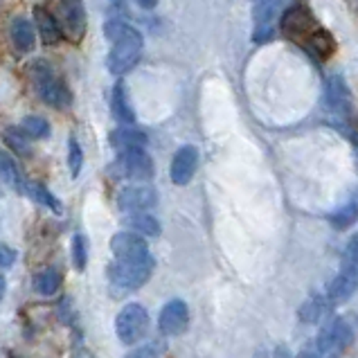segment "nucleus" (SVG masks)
<instances>
[{"label":"nucleus","mask_w":358,"mask_h":358,"mask_svg":"<svg viewBox=\"0 0 358 358\" xmlns=\"http://www.w3.org/2000/svg\"><path fill=\"white\" fill-rule=\"evenodd\" d=\"M324 313V304L318 300V298H311L309 302H306L302 309H300V318L304 322H315L320 318V315Z\"/></svg>","instance_id":"obj_29"},{"label":"nucleus","mask_w":358,"mask_h":358,"mask_svg":"<svg viewBox=\"0 0 358 358\" xmlns=\"http://www.w3.org/2000/svg\"><path fill=\"white\" fill-rule=\"evenodd\" d=\"M5 291H7V282H5L3 275H0V302H3V298H5Z\"/></svg>","instance_id":"obj_35"},{"label":"nucleus","mask_w":358,"mask_h":358,"mask_svg":"<svg viewBox=\"0 0 358 358\" xmlns=\"http://www.w3.org/2000/svg\"><path fill=\"white\" fill-rule=\"evenodd\" d=\"M282 5L284 0H257V7H255L252 18H255V34L252 41L264 43L275 36V20L282 14Z\"/></svg>","instance_id":"obj_11"},{"label":"nucleus","mask_w":358,"mask_h":358,"mask_svg":"<svg viewBox=\"0 0 358 358\" xmlns=\"http://www.w3.org/2000/svg\"><path fill=\"white\" fill-rule=\"evenodd\" d=\"M282 29L284 34L293 38L295 43L309 50L318 59H329L336 50L331 34L320 27L318 20L313 18L311 9L304 5H293L289 12L282 16Z\"/></svg>","instance_id":"obj_1"},{"label":"nucleus","mask_w":358,"mask_h":358,"mask_svg":"<svg viewBox=\"0 0 358 358\" xmlns=\"http://www.w3.org/2000/svg\"><path fill=\"white\" fill-rule=\"evenodd\" d=\"M158 0H138V5L140 7H145V9H151V7H156Z\"/></svg>","instance_id":"obj_34"},{"label":"nucleus","mask_w":358,"mask_h":358,"mask_svg":"<svg viewBox=\"0 0 358 358\" xmlns=\"http://www.w3.org/2000/svg\"><path fill=\"white\" fill-rule=\"evenodd\" d=\"M345 268H358V234H354L345 248Z\"/></svg>","instance_id":"obj_30"},{"label":"nucleus","mask_w":358,"mask_h":358,"mask_svg":"<svg viewBox=\"0 0 358 358\" xmlns=\"http://www.w3.org/2000/svg\"><path fill=\"white\" fill-rule=\"evenodd\" d=\"M199 167V151L196 147L185 145L176 151V156L171 160V180L176 185H187V182L194 178Z\"/></svg>","instance_id":"obj_14"},{"label":"nucleus","mask_w":358,"mask_h":358,"mask_svg":"<svg viewBox=\"0 0 358 358\" xmlns=\"http://www.w3.org/2000/svg\"><path fill=\"white\" fill-rule=\"evenodd\" d=\"M34 289L41 295H55L61 289V273L57 268H43L34 275Z\"/></svg>","instance_id":"obj_22"},{"label":"nucleus","mask_w":358,"mask_h":358,"mask_svg":"<svg viewBox=\"0 0 358 358\" xmlns=\"http://www.w3.org/2000/svg\"><path fill=\"white\" fill-rule=\"evenodd\" d=\"M81 165H84V151H81L79 142L75 138L68 140V167H70V176L77 178Z\"/></svg>","instance_id":"obj_27"},{"label":"nucleus","mask_w":358,"mask_h":358,"mask_svg":"<svg viewBox=\"0 0 358 358\" xmlns=\"http://www.w3.org/2000/svg\"><path fill=\"white\" fill-rule=\"evenodd\" d=\"M86 262H88V245L84 234H75L73 237V264L77 271H84L86 268Z\"/></svg>","instance_id":"obj_28"},{"label":"nucleus","mask_w":358,"mask_h":358,"mask_svg":"<svg viewBox=\"0 0 358 358\" xmlns=\"http://www.w3.org/2000/svg\"><path fill=\"white\" fill-rule=\"evenodd\" d=\"M9 36H12V43L20 55L32 52L34 50V41H36L34 25L29 23L25 16H16L12 20V25H9Z\"/></svg>","instance_id":"obj_16"},{"label":"nucleus","mask_w":358,"mask_h":358,"mask_svg":"<svg viewBox=\"0 0 358 358\" xmlns=\"http://www.w3.org/2000/svg\"><path fill=\"white\" fill-rule=\"evenodd\" d=\"M3 138L9 147H12L18 156H29V142H27V136L20 129H7L3 133Z\"/></svg>","instance_id":"obj_26"},{"label":"nucleus","mask_w":358,"mask_h":358,"mask_svg":"<svg viewBox=\"0 0 358 358\" xmlns=\"http://www.w3.org/2000/svg\"><path fill=\"white\" fill-rule=\"evenodd\" d=\"M27 192H29V196H32L34 201L41 203V206L50 208L55 214H61V203H59V199L45 185H41V182H27Z\"/></svg>","instance_id":"obj_25"},{"label":"nucleus","mask_w":358,"mask_h":358,"mask_svg":"<svg viewBox=\"0 0 358 358\" xmlns=\"http://www.w3.org/2000/svg\"><path fill=\"white\" fill-rule=\"evenodd\" d=\"M127 226L142 234V237H158L160 234V223L156 217H151L149 212H138V214H129L127 217Z\"/></svg>","instance_id":"obj_21"},{"label":"nucleus","mask_w":358,"mask_h":358,"mask_svg":"<svg viewBox=\"0 0 358 358\" xmlns=\"http://www.w3.org/2000/svg\"><path fill=\"white\" fill-rule=\"evenodd\" d=\"M158 203V194L149 182H138V185H127L117 194V208L127 214L149 212Z\"/></svg>","instance_id":"obj_9"},{"label":"nucleus","mask_w":358,"mask_h":358,"mask_svg":"<svg viewBox=\"0 0 358 358\" xmlns=\"http://www.w3.org/2000/svg\"><path fill=\"white\" fill-rule=\"evenodd\" d=\"M358 291V268H343L327 291L329 302H345Z\"/></svg>","instance_id":"obj_15"},{"label":"nucleus","mask_w":358,"mask_h":358,"mask_svg":"<svg viewBox=\"0 0 358 358\" xmlns=\"http://www.w3.org/2000/svg\"><path fill=\"white\" fill-rule=\"evenodd\" d=\"M324 108L329 117L334 120L336 127H341V131L354 129V104L350 88H347L345 79L334 75L327 79L324 84Z\"/></svg>","instance_id":"obj_3"},{"label":"nucleus","mask_w":358,"mask_h":358,"mask_svg":"<svg viewBox=\"0 0 358 358\" xmlns=\"http://www.w3.org/2000/svg\"><path fill=\"white\" fill-rule=\"evenodd\" d=\"M18 129L23 131L29 140H43V138L50 136L48 120H43L41 115H27V117H23V122H20Z\"/></svg>","instance_id":"obj_24"},{"label":"nucleus","mask_w":358,"mask_h":358,"mask_svg":"<svg viewBox=\"0 0 358 358\" xmlns=\"http://www.w3.org/2000/svg\"><path fill=\"white\" fill-rule=\"evenodd\" d=\"M110 252L115 259H147L151 257L145 237L138 232H117L110 239Z\"/></svg>","instance_id":"obj_12"},{"label":"nucleus","mask_w":358,"mask_h":358,"mask_svg":"<svg viewBox=\"0 0 358 358\" xmlns=\"http://www.w3.org/2000/svg\"><path fill=\"white\" fill-rule=\"evenodd\" d=\"M110 145H113V149H117V153L145 149L147 136L136 127H120L110 133Z\"/></svg>","instance_id":"obj_17"},{"label":"nucleus","mask_w":358,"mask_h":358,"mask_svg":"<svg viewBox=\"0 0 358 358\" xmlns=\"http://www.w3.org/2000/svg\"><path fill=\"white\" fill-rule=\"evenodd\" d=\"M108 171L113 173L115 178L147 182L153 176V160L145 149L124 151V153H120Z\"/></svg>","instance_id":"obj_7"},{"label":"nucleus","mask_w":358,"mask_h":358,"mask_svg":"<svg viewBox=\"0 0 358 358\" xmlns=\"http://www.w3.org/2000/svg\"><path fill=\"white\" fill-rule=\"evenodd\" d=\"M0 180H3L9 189H14L18 194H23L27 189L23 171L18 169L16 160L9 156V153H5V151H0Z\"/></svg>","instance_id":"obj_18"},{"label":"nucleus","mask_w":358,"mask_h":358,"mask_svg":"<svg viewBox=\"0 0 358 358\" xmlns=\"http://www.w3.org/2000/svg\"><path fill=\"white\" fill-rule=\"evenodd\" d=\"M153 273V257L147 259H113L108 264L106 275L113 286L124 291H136L145 286Z\"/></svg>","instance_id":"obj_5"},{"label":"nucleus","mask_w":358,"mask_h":358,"mask_svg":"<svg viewBox=\"0 0 358 358\" xmlns=\"http://www.w3.org/2000/svg\"><path fill=\"white\" fill-rule=\"evenodd\" d=\"M129 358H156V354H153V350H142V352L131 354Z\"/></svg>","instance_id":"obj_33"},{"label":"nucleus","mask_w":358,"mask_h":358,"mask_svg":"<svg viewBox=\"0 0 358 358\" xmlns=\"http://www.w3.org/2000/svg\"><path fill=\"white\" fill-rule=\"evenodd\" d=\"M110 108H113V115L124 127H131L133 122H136V113H133V106H131V99H129V90L122 81H117L115 88H113V95H110Z\"/></svg>","instance_id":"obj_19"},{"label":"nucleus","mask_w":358,"mask_h":358,"mask_svg":"<svg viewBox=\"0 0 358 358\" xmlns=\"http://www.w3.org/2000/svg\"><path fill=\"white\" fill-rule=\"evenodd\" d=\"M354 324L347 320V318H336L331 322H327L320 336H318V350L322 354H331V352H338L345 350L347 345H352L354 341Z\"/></svg>","instance_id":"obj_10"},{"label":"nucleus","mask_w":358,"mask_h":358,"mask_svg":"<svg viewBox=\"0 0 358 358\" xmlns=\"http://www.w3.org/2000/svg\"><path fill=\"white\" fill-rule=\"evenodd\" d=\"M189 324V309L182 300H169L158 315V327L165 336H178Z\"/></svg>","instance_id":"obj_13"},{"label":"nucleus","mask_w":358,"mask_h":358,"mask_svg":"<svg viewBox=\"0 0 358 358\" xmlns=\"http://www.w3.org/2000/svg\"><path fill=\"white\" fill-rule=\"evenodd\" d=\"M29 70H32V81L36 86V93L48 106L68 108L70 104H73V95H70V90L64 84V79H61L55 70L45 64V61H36Z\"/></svg>","instance_id":"obj_4"},{"label":"nucleus","mask_w":358,"mask_h":358,"mask_svg":"<svg viewBox=\"0 0 358 358\" xmlns=\"http://www.w3.org/2000/svg\"><path fill=\"white\" fill-rule=\"evenodd\" d=\"M329 221H331V226L338 228V230L354 226V223L358 221V196H354L352 201H347L338 212H334L329 217Z\"/></svg>","instance_id":"obj_23"},{"label":"nucleus","mask_w":358,"mask_h":358,"mask_svg":"<svg viewBox=\"0 0 358 358\" xmlns=\"http://www.w3.org/2000/svg\"><path fill=\"white\" fill-rule=\"evenodd\" d=\"M147 327H149V313L145 306L136 302L127 304L115 318V334L120 343L124 345L140 343L147 336Z\"/></svg>","instance_id":"obj_6"},{"label":"nucleus","mask_w":358,"mask_h":358,"mask_svg":"<svg viewBox=\"0 0 358 358\" xmlns=\"http://www.w3.org/2000/svg\"><path fill=\"white\" fill-rule=\"evenodd\" d=\"M320 350H313V347H306V350L300 354V358H320Z\"/></svg>","instance_id":"obj_32"},{"label":"nucleus","mask_w":358,"mask_h":358,"mask_svg":"<svg viewBox=\"0 0 358 358\" xmlns=\"http://www.w3.org/2000/svg\"><path fill=\"white\" fill-rule=\"evenodd\" d=\"M34 20H36V25H38V34H41V38H43V43L55 45L57 41L61 38V27L57 23V18L50 14L48 9L36 7L34 9Z\"/></svg>","instance_id":"obj_20"},{"label":"nucleus","mask_w":358,"mask_h":358,"mask_svg":"<svg viewBox=\"0 0 358 358\" xmlns=\"http://www.w3.org/2000/svg\"><path fill=\"white\" fill-rule=\"evenodd\" d=\"M14 262H16V250L9 248V245H5V243H0V271L9 268Z\"/></svg>","instance_id":"obj_31"},{"label":"nucleus","mask_w":358,"mask_h":358,"mask_svg":"<svg viewBox=\"0 0 358 358\" xmlns=\"http://www.w3.org/2000/svg\"><path fill=\"white\" fill-rule=\"evenodd\" d=\"M104 36L113 43L108 52V70L113 75H127L129 70L138 66L145 48V38L136 27H131L122 20H108L104 25Z\"/></svg>","instance_id":"obj_2"},{"label":"nucleus","mask_w":358,"mask_h":358,"mask_svg":"<svg viewBox=\"0 0 358 358\" xmlns=\"http://www.w3.org/2000/svg\"><path fill=\"white\" fill-rule=\"evenodd\" d=\"M55 18L61 27V34L79 43L86 34V9L81 0H59Z\"/></svg>","instance_id":"obj_8"}]
</instances>
